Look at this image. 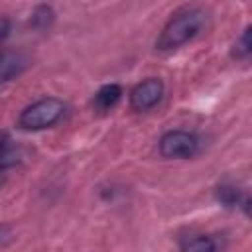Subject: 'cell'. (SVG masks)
Wrapping results in <instances>:
<instances>
[{
	"label": "cell",
	"mask_w": 252,
	"mask_h": 252,
	"mask_svg": "<svg viewBox=\"0 0 252 252\" xmlns=\"http://www.w3.org/2000/svg\"><path fill=\"white\" fill-rule=\"evenodd\" d=\"M205 22H207V12L203 8L187 6L179 12H175L163 26L161 33L158 35L156 49L171 51V49L185 45L187 41H191L193 37H197L201 33Z\"/></svg>",
	"instance_id": "obj_1"
},
{
	"label": "cell",
	"mask_w": 252,
	"mask_h": 252,
	"mask_svg": "<svg viewBox=\"0 0 252 252\" xmlns=\"http://www.w3.org/2000/svg\"><path fill=\"white\" fill-rule=\"evenodd\" d=\"M65 112V102L55 98V96H47V98H39L35 102H32L30 106H26L20 116H18V126L22 130H45L49 126H53L55 122H59V118Z\"/></svg>",
	"instance_id": "obj_2"
},
{
	"label": "cell",
	"mask_w": 252,
	"mask_h": 252,
	"mask_svg": "<svg viewBox=\"0 0 252 252\" xmlns=\"http://www.w3.org/2000/svg\"><path fill=\"white\" fill-rule=\"evenodd\" d=\"M159 154L167 159L191 158L199 150V140L193 132L187 130H169L159 138Z\"/></svg>",
	"instance_id": "obj_3"
},
{
	"label": "cell",
	"mask_w": 252,
	"mask_h": 252,
	"mask_svg": "<svg viewBox=\"0 0 252 252\" xmlns=\"http://www.w3.org/2000/svg\"><path fill=\"white\" fill-rule=\"evenodd\" d=\"M163 96V81L158 77H148L134 85L130 91V106L138 112L154 108Z\"/></svg>",
	"instance_id": "obj_4"
},
{
	"label": "cell",
	"mask_w": 252,
	"mask_h": 252,
	"mask_svg": "<svg viewBox=\"0 0 252 252\" xmlns=\"http://www.w3.org/2000/svg\"><path fill=\"white\" fill-rule=\"evenodd\" d=\"M28 67V57L16 49H2L0 51V83L12 81L24 73Z\"/></svg>",
	"instance_id": "obj_5"
},
{
	"label": "cell",
	"mask_w": 252,
	"mask_h": 252,
	"mask_svg": "<svg viewBox=\"0 0 252 252\" xmlns=\"http://www.w3.org/2000/svg\"><path fill=\"white\" fill-rule=\"evenodd\" d=\"M181 252H222L224 244L217 234H191L179 240Z\"/></svg>",
	"instance_id": "obj_6"
},
{
	"label": "cell",
	"mask_w": 252,
	"mask_h": 252,
	"mask_svg": "<svg viewBox=\"0 0 252 252\" xmlns=\"http://www.w3.org/2000/svg\"><path fill=\"white\" fill-rule=\"evenodd\" d=\"M122 98V87L116 85V83H108V85H102L96 93H94V98H93V106L94 110L98 112H106L110 108H114Z\"/></svg>",
	"instance_id": "obj_7"
},
{
	"label": "cell",
	"mask_w": 252,
	"mask_h": 252,
	"mask_svg": "<svg viewBox=\"0 0 252 252\" xmlns=\"http://www.w3.org/2000/svg\"><path fill=\"white\" fill-rule=\"evenodd\" d=\"M215 197L217 201L222 205V207H238L242 205V201L246 199L242 195V191L230 183H220L217 189H215Z\"/></svg>",
	"instance_id": "obj_8"
},
{
	"label": "cell",
	"mask_w": 252,
	"mask_h": 252,
	"mask_svg": "<svg viewBox=\"0 0 252 252\" xmlns=\"http://www.w3.org/2000/svg\"><path fill=\"white\" fill-rule=\"evenodd\" d=\"M53 20H55L53 8L47 6V4H39V6L33 8L32 18H30V24H32V28H35V30H47V28L53 24Z\"/></svg>",
	"instance_id": "obj_9"
},
{
	"label": "cell",
	"mask_w": 252,
	"mask_h": 252,
	"mask_svg": "<svg viewBox=\"0 0 252 252\" xmlns=\"http://www.w3.org/2000/svg\"><path fill=\"white\" fill-rule=\"evenodd\" d=\"M252 51V28H244V32L240 33V37H236L234 45H232V57L234 59H248Z\"/></svg>",
	"instance_id": "obj_10"
},
{
	"label": "cell",
	"mask_w": 252,
	"mask_h": 252,
	"mask_svg": "<svg viewBox=\"0 0 252 252\" xmlns=\"http://www.w3.org/2000/svg\"><path fill=\"white\" fill-rule=\"evenodd\" d=\"M16 163H20V152H18L16 148L4 146V148L0 150V169L14 167Z\"/></svg>",
	"instance_id": "obj_11"
},
{
	"label": "cell",
	"mask_w": 252,
	"mask_h": 252,
	"mask_svg": "<svg viewBox=\"0 0 252 252\" xmlns=\"http://www.w3.org/2000/svg\"><path fill=\"white\" fill-rule=\"evenodd\" d=\"M10 32H12V24H10V20H8L6 16H0V45L8 39Z\"/></svg>",
	"instance_id": "obj_12"
},
{
	"label": "cell",
	"mask_w": 252,
	"mask_h": 252,
	"mask_svg": "<svg viewBox=\"0 0 252 252\" xmlns=\"http://www.w3.org/2000/svg\"><path fill=\"white\" fill-rule=\"evenodd\" d=\"M12 240V228L8 224H0V246L8 244Z\"/></svg>",
	"instance_id": "obj_13"
},
{
	"label": "cell",
	"mask_w": 252,
	"mask_h": 252,
	"mask_svg": "<svg viewBox=\"0 0 252 252\" xmlns=\"http://www.w3.org/2000/svg\"><path fill=\"white\" fill-rule=\"evenodd\" d=\"M6 146V132H0V150Z\"/></svg>",
	"instance_id": "obj_14"
}]
</instances>
